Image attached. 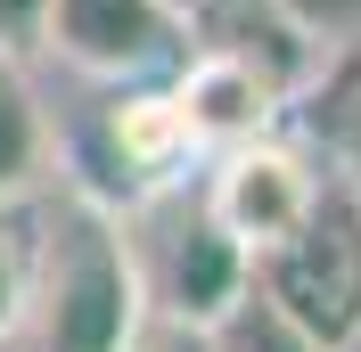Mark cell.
<instances>
[{"mask_svg": "<svg viewBox=\"0 0 361 352\" xmlns=\"http://www.w3.org/2000/svg\"><path fill=\"white\" fill-rule=\"evenodd\" d=\"M271 8H295V17H304V25H320V33H329V25H337V17H353L361 0H271Z\"/></svg>", "mask_w": 361, "mask_h": 352, "instance_id": "13", "label": "cell"}, {"mask_svg": "<svg viewBox=\"0 0 361 352\" xmlns=\"http://www.w3.org/2000/svg\"><path fill=\"white\" fill-rule=\"evenodd\" d=\"M123 352H214V328L205 320H180V311H148Z\"/></svg>", "mask_w": 361, "mask_h": 352, "instance_id": "10", "label": "cell"}, {"mask_svg": "<svg viewBox=\"0 0 361 352\" xmlns=\"http://www.w3.org/2000/svg\"><path fill=\"white\" fill-rule=\"evenodd\" d=\"M58 164V139H49V115L33 99V82L17 74V58H0V205L33 197Z\"/></svg>", "mask_w": 361, "mask_h": 352, "instance_id": "8", "label": "cell"}, {"mask_svg": "<svg viewBox=\"0 0 361 352\" xmlns=\"http://www.w3.org/2000/svg\"><path fill=\"white\" fill-rule=\"evenodd\" d=\"M247 279L329 352L361 344V164H320L312 205L279 246L247 263Z\"/></svg>", "mask_w": 361, "mask_h": 352, "instance_id": "2", "label": "cell"}, {"mask_svg": "<svg viewBox=\"0 0 361 352\" xmlns=\"http://www.w3.org/2000/svg\"><path fill=\"white\" fill-rule=\"evenodd\" d=\"M42 8H49V0H0V58L42 49Z\"/></svg>", "mask_w": 361, "mask_h": 352, "instance_id": "11", "label": "cell"}, {"mask_svg": "<svg viewBox=\"0 0 361 352\" xmlns=\"http://www.w3.org/2000/svg\"><path fill=\"white\" fill-rule=\"evenodd\" d=\"M312 156L288 148L279 132H255V139H230V148H214V172H205V213H214V230H222L238 254H263V246H279L295 230V213L312 205Z\"/></svg>", "mask_w": 361, "mask_h": 352, "instance_id": "4", "label": "cell"}, {"mask_svg": "<svg viewBox=\"0 0 361 352\" xmlns=\"http://www.w3.org/2000/svg\"><path fill=\"white\" fill-rule=\"evenodd\" d=\"M140 287H148V311H180V320H214V311L247 287V254L214 230L205 205H180L164 221L157 254H140Z\"/></svg>", "mask_w": 361, "mask_h": 352, "instance_id": "5", "label": "cell"}, {"mask_svg": "<svg viewBox=\"0 0 361 352\" xmlns=\"http://www.w3.org/2000/svg\"><path fill=\"white\" fill-rule=\"evenodd\" d=\"M180 8H197V0H180Z\"/></svg>", "mask_w": 361, "mask_h": 352, "instance_id": "14", "label": "cell"}, {"mask_svg": "<svg viewBox=\"0 0 361 352\" xmlns=\"http://www.w3.org/2000/svg\"><path fill=\"white\" fill-rule=\"evenodd\" d=\"M197 25L180 0H49L42 49L90 82H157L189 58Z\"/></svg>", "mask_w": 361, "mask_h": 352, "instance_id": "3", "label": "cell"}, {"mask_svg": "<svg viewBox=\"0 0 361 352\" xmlns=\"http://www.w3.org/2000/svg\"><path fill=\"white\" fill-rule=\"evenodd\" d=\"M205 328H214V352H329L320 336H304V328H295V320L271 303L255 279L238 287V295H230V303L214 311Z\"/></svg>", "mask_w": 361, "mask_h": 352, "instance_id": "9", "label": "cell"}, {"mask_svg": "<svg viewBox=\"0 0 361 352\" xmlns=\"http://www.w3.org/2000/svg\"><path fill=\"white\" fill-rule=\"evenodd\" d=\"M164 90H173V107H180V123H189L197 148L255 139V132H271V115H279V99H271L238 58H222V49H205V42H189V58L173 66Z\"/></svg>", "mask_w": 361, "mask_h": 352, "instance_id": "7", "label": "cell"}, {"mask_svg": "<svg viewBox=\"0 0 361 352\" xmlns=\"http://www.w3.org/2000/svg\"><path fill=\"white\" fill-rule=\"evenodd\" d=\"M99 148L123 172V197H157V189H173L189 172L197 139H189V123H180L164 82H115L107 115H99Z\"/></svg>", "mask_w": 361, "mask_h": 352, "instance_id": "6", "label": "cell"}, {"mask_svg": "<svg viewBox=\"0 0 361 352\" xmlns=\"http://www.w3.org/2000/svg\"><path fill=\"white\" fill-rule=\"evenodd\" d=\"M25 320V246L0 230V336H17Z\"/></svg>", "mask_w": 361, "mask_h": 352, "instance_id": "12", "label": "cell"}, {"mask_svg": "<svg viewBox=\"0 0 361 352\" xmlns=\"http://www.w3.org/2000/svg\"><path fill=\"white\" fill-rule=\"evenodd\" d=\"M148 320L140 287V238L123 213L82 189L58 197L42 246L25 254V344L33 352H123L132 328Z\"/></svg>", "mask_w": 361, "mask_h": 352, "instance_id": "1", "label": "cell"}]
</instances>
